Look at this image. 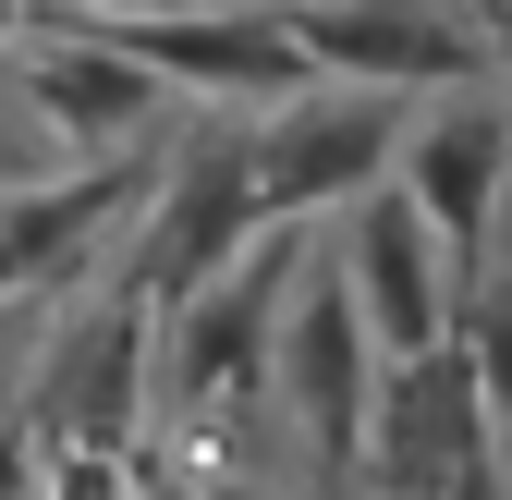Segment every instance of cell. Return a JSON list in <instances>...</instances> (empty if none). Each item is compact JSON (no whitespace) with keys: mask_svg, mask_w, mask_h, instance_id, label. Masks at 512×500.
<instances>
[{"mask_svg":"<svg viewBox=\"0 0 512 500\" xmlns=\"http://www.w3.org/2000/svg\"><path fill=\"white\" fill-rule=\"evenodd\" d=\"M135 13H208V0H61V25H135Z\"/></svg>","mask_w":512,"mask_h":500,"instance_id":"16","label":"cell"},{"mask_svg":"<svg viewBox=\"0 0 512 500\" xmlns=\"http://www.w3.org/2000/svg\"><path fill=\"white\" fill-rule=\"evenodd\" d=\"M196 500H281V488H244V476H208Z\"/></svg>","mask_w":512,"mask_h":500,"instance_id":"18","label":"cell"},{"mask_svg":"<svg viewBox=\"0 0 512 500\" xmlns=\"http://www.w3.org/2000/svg\"><path fill=\"white\" fill-rule=\"evenodd\" d=\"M86 37H110L135 74H159L183 98H232V110H281V98L317 86L305 49H293V25H281V0H269V13H244V0H208V13H135V25H86Z\"/></svg>","mask_w":512,"mask_h":500,"instance_id":"6","label":"cell"},{"mask_svg":"<svg viewBox=\"0 0 512 500\" xmlns=\"http://www.w3.org/2000/svg\"><path fill=\"white\" fill-rule=\"evenodd\" d=\"M330 500H366V488H330Z\"/></svg>","mask_w":512,"mask_h":500,"instance_id":"22","label":"cell"},{"mask_svg":"<svg viewBox=\"0 0 512 500\" xmlns=\"http://www.w3.org/2000/svg\"><path fill=\"white\" fill-rule=\"evenodd\" d=\"M13 74H25V98H37V122H49V135H74L86 159H110L122 135H147V122H159V74H135V61H122L110 37H86V25H49V49L37 61H13Z\"/></svg>","mask_w":512,"mask_h":500,"instance_id":"12","label":"cell"},{"mask_svg":"<svg viewBox=\"0 0 512 500\" xmlns=\"http://www.w3.org/2000/svg\"><path fill=\"white\" fill-rule=\"evenodd\" d=\"M13 13H25V0H0V25H13Z\"/></svg>","mask_w":512,"mask_h":500,"instance_id":"21","label":"cell"},{"mask_svg":"<svg viewBox=\"0 0 512 500\" xmlns=\"http://www.w3.org/2000/svg\"><path fill=\"white\" fill-rule=\"evenodd\" d=\"M293 281H305V232L269 220L220 281H196L159 318V391L183 415H244L256 391L281 379V318H293Z\"/></svg>","mask_w":512,"mask_h":500,"instance_id":"1","label":"cell"},{"mask_svg":"<svg viewBox=\"0 0 512 500\" xmlns=\"http://www.w3.org/2000/svg\"><path fill=\"white\" fill-rule=\"evenodd\" d=\"M342 281H354V305H366V330H378V354H439L464 330V269L439 257V232H427V208L403 196V183H378V196H354V220H342Z\"/></svg>","mask_w":512,"mask_h":500,"instance_id":"8","label":"cell"},{"mask_svg":"<svg viewBox=\"0 0 512 500\" xmlns=\"http://www.w3.org/2000/svg\"><path fill=\"white\" fill-rule=\"evenodd\" d=\"M281 25L305 49V74L330 86H391V98H439L500 74L476 13H439V0H281Z\"/></svg>","mask_w":512,"mask_h":500,"instance_id":"5","label":"cell"},{"mask_svg":"<svg viewBox=\"0 0 512 500\" xmlns=\"http://www.w3.org/2000/svg\"><path fill=\"white\" fill-rule=\"evenodd\" d=\"M147 305L135 293H110V305H86V318L74 330H61L49 342V366H37V427H49V440L61 452H135V427H147Z\"/></svg>","mask_w":512,"mask_h":500,"instance_id":"10","label":"cell"},{"mask_svg":"<svg viewBox=\"0 0 512 500\" xmlns=\"http://www.w3.org/2000/svg\"><path fill=\"white\" fill-rule=\"evenodd\" d=\"M403 122H415V98H391V86H305V98H281L256 122V196H269V220H317V208L378 196L391 159H403Z\"/></svg>","mask_w":512,"mask_h":500,"instance_id":"3","label":"cell"},{"mask_svg":"<svg viewBox=\"0 0 512 500\" xmlns=\"http://www.w3.org/2000/svg\"><path fill=\"white\" fill-rule=\"evenodd\" d=\"M391 183L427 208L439 257L464 269V293L488 281V232H500V196H512V98L500 86H439L415 122H403V159Z\"/></svg>","mask_w":512,"mask_h":500,"instance_id":"4","label":"cell"},{"mask_svg":"<svg viewBox=\"0 0 512 500\" xmlns=\"http://www.w3.org/2000/svg\"><path fill=\"white\" fill-rule=\"evenodd\" d=\"M147 196V171L135 159H86V171H61V183H13L0 196V305H25L61 293L74 269H98V232Z\"/></svg>","mask_w":512,"mask_h":500,"instance_id":"11","label":"cell"},{"mask_svg":"<svg viewBox=\"0 0 512 500\" xmlns=\"http://www.w3.org/2000/svg\"><path fill=\"white\" fill-rule=\"evenodd\" d=\"M49 500H135V488H122V464H110V452H61Z\"/></svg>","mask_w":512,"mask_h":500,"instance_id":"14","label":"cell"},{"mask_svg":"<svg viewBox=\"0 0 512 500\" xmlns=\"http://www.w3.org/2000/svg\"><path fill=\"white\" fill-rule=\"evenodd\" d=\"M488 61H500V74H512V25H500V37H488Z\"/></svg>","mask_w":512,"mask_h":500,"instance_id":"19","label":"cell"},{"mask_svg":"<svg viewBox=\"0 0 512 500\" xmlns=\"http://www.w3.org/2000/svg\"><path fill=\"white\" fill-rule=\"evenodd\" d=\"M256 232H269V196H256V135L208 122V135L159 171V208H147V232H135V269H122V293H135L147 318H171V305L196 293V281H220Z\"/></svg>","mask_w":512,"mask_h":500,"instance_id":"2","label":"cell"},{"mask_svg":"<svg viewBox=\"0 0 512 500\" xmlns=\"http://www.w3.org/2000/svg\"><path fill=\"white\" fill-rule=\"evenodd\" d=\"M281 379H293V415H305V440L342 464H366V415H378V330H366V305L342 281V257H305L293 281V318H281Z\"/></svg>","mask_w":512,"mask_h":500,"instance_id":"9","label":"cell"},{"mask_svg":"<svg viewBox=\"0 0 512 500\" xmlns=\"http://www.w3.org/2000/svg\"><path fill=\"white\" fill-rule=\"evenodd\" d=\"M476 464H500V440H488L464 342L403 354L366 415V500H452V476H476Z\"/></svg>","mask_w":512,"mask_h":500,"instance_id":"7","label":"cell"},{"mask_svg":"<svg viewBox=\"0 0 512 500\" xmlns=\"http://www.w3.org/2000/svg\"><path fill=\"white\" fill-rule=\"evenodd\" d=\"M464 366H476V403H488V440H500V464H512V269H488L476 293H464Z\"/></svg>","mask_w":512,"mask_h":500,"instance_id":"13","label":"cell"},{"mask_svg":"<svg viewBox=\"0 0 512 500\" xmlns=\"http://www.w3.org/2000/svg\"><path fill=\"white\" fill-rule=\"evenodd\" d=\"M13 330H25V318H13V305H0V342H13Z\"/></svg>","mask_w":512,"mask_h":500,"instance_id":"20","label":"cell"},{"mask_svg":"<svg viewBox=\"0 0 512 500\" xmlns=\"http://www.w3.org/2000/svg\"><path fill=\"white\" fill-rule=\"evenodd\" d=\"M452 500H512V476H500V464H476V476H452Z\"/></svg>","mask_w":512,"mask_h":500,"instance_id":"17","label":"cell"},{"mask_svg":"<svg viewBox=\"0 0 512 500\" xmlns=\"http://www.w3.org/2000/svg\"><path fill=\"white\" fill-rule=\"evenodd\" d=\"M0 500H37V415H0Z\"/></svg>","mask_w":512,"mask_h":500,"instance_id":"15","label":"cell"}]
</instances>
